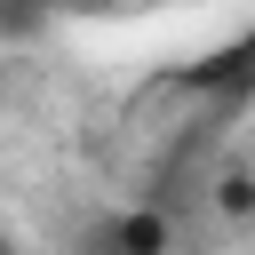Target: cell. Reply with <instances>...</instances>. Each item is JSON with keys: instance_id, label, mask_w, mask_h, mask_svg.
Returning <instances> with one entry per match:
<instances>
[{"instance_id": "1", "label": "cell", "mask_w": 255, "mask_h": 255, "mask_svg": "<svg viewBox=\"0 0 255 255\" xmlns=\"http://www.w3.org/2000/svg\"><path fill=\"white\" fill-rule=\"evenodd\" d=\"M175 247V223L159 207H120L96 223V255H167Z\"/></svg>"}, {"instance_id": "2", "label": "cell", "mask_w": 255, "mask_h": 255, "mask_svg": "<svg viewBox=\"0 0 255 255\" xmlns=\"http://www.w3.org/2000/svg\"><path fill=\"white\" fill-rule=\"evenodd\" d=\"M215 215L247 223V215H255V175H223V183H215Z\"/></svg>"}, {"instance_id": "3", "label": "cell", "mask_w": 255, "mask_h": 255, "mask_svg": "<svg viewBox=\"0 0 255 255\" xmlns=\"http://www.w3.org/2000/svg\"><path fill=\"white\" fill-rule=\"evenodd\" d=\"M56 8H112V0H56Z\"/></svg>"}]
</instances>
